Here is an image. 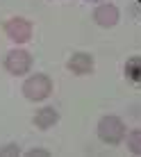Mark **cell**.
Masks as SVG:
<instances>
[{"mask_svg": "<svg viewBox=\"0 0 141 157\" xmlns=\"http://www.w3.org/2000/svg\"><path fill=\"white\" fill-rule=\"evenodd\" d=\"M32 68V55L23 48H14L5 57V71L12 75H25Z\"/></svg>", "mask_w": 141, "mask_h": 157, "instance_id": "obj_3", "label": "cell"}, {"mask_svg": "<svg viewBox=\"0 0 141 157\" xmlns=\"http://www.w3.org/2000/svg\"><path fill=\"white\" fill-rule=\"evenodd\" d=\"M125 132H128L125 123H123L118 116H114V114L102 116L100 121H98V137H100V141H105V144H109V146L123 144Z\"/></svg>", "mask_w": 141, "mask_h": 157, "instance_id": "obj_1", "label": "cell"}, {"mask_svg": "<svg viewBox=\"0 0 141 157\" xmlns=\"http://www.w3.org/2000/svg\"><path fill=\"white\" fill-rule=\"evenodd\" d=\"M52 94V80L46 73H34L23 82V96L32 102H41Z\"/></svg>", "mask_w": 141, "mask_h": 157, "instance_id": "obj_2", "label": "cell"}, {"mask_svg": "<svg viewBox=\"0 0 141 157\" xmlns=\"http://www.w3.org/2000/svg\"><path fill=\"white\" fill-rule=\"evenodd\" d=\"M128 148L132 155H139L141 157V130H132L128 134Z\"/></svg>", "mask_w": 141, "mask_h": 157, "instance_id": "obj_9", "label": "cell"}, {"mask_svg": "<svg viewBox=\"0 0 141 157\" xmlns=\"http://www.w3.org/2000/svg\"><path fill=\"white\" fill-rule=\"evenodd\" d=\"M16 155H21L16 144H7L5 148H0V157H16Z\"/></svg>", "mask_w": 141, "mask_h": 157, "instance_id": "obj_10", "label": "cell"}, {"mask_svg": "<svg viewBox=\"0 0 141 157\" xmlns=\"http://www.w3.org/2000/svg\"><path fill=\"white\" fill-rule=\"evenodd\" d=\"M32 121H34V125L39 130H48V128H52L59 121V112L52 109V107H41V109L34 114Z\"/></svg>", "mask_w": 141, "mask_h": 157, "instance_id": "obj_7", "label": "cell"}, {"mask_svg": "<svg viewBox=\"0 0 141 157\" xmlns=\"http://www.w3.org/2000/svg\"><path fill=\"white\" fill-rule=\"evenodd\" d=\"M5 34L14 43H28L32 39V21L23 18V16H14L5 23Z\"/></svg>", "mask_w": 141, "mask_h": 157, "instance_id": "obj_4", "label": "cell"}, {"mask_svg": "<svg viewBox=\"0 0 141 157\" xmlns=\"http://www.w3.org/2000/svg\"><path fill=\"white\" fill-rule=\"evenodd\" d=\"M68 71L75 75H91L93 73V55L89 52H75L73 57L68 59Z\"/></svg>", "mask_w": 141, "mask_h": 157, "instance_id": "obj_6", "label": "cell"}, {"mask_svg": "<svg viewBox=\"0 0 141 157\" xmlns=\"http://www.w3.org/2000/svg\"><path fill=\"white\" fill-rule=\"evenodd\" d=\"M121 18V12H118L116 5L112 2H105V5H98L93 9V21L100 25V28H114Z\"/></svg>", "mask_w": 141, "mask_h": 157, "instance_id": "obj_5", "label": "cell"}, {"mask_svg": "<svg viewBox=\"0 0 141 157\" xmlns=\"http://www.w3.org/2000/svg\"><path fill=\"white\" fill-rule=\"evenodd\" d=\"M25 155H28V157H41V155H48V153H46V150H34V148H32V150H28Z\"/></svg>", "mask_w": 141, "mask_h": 157, "instance_id": "obj_11", "label": "cell"}, {"mask_svg": "<svg viewBox=\"0 0 141 157\" xmlns=\"http://www.w3.org/2000/svg\"><path fill=\"white\" fill-rule=\"evenodd\" d=\"M89 2H98V0H89Z\"/></svg>", "mask_w": 141, "mask_h": 157, "instance_id": "obj_12", "label": "cell"}, {"mask_svg": "<svg viewBox=\"0 0 141 157\" xmlns=\"http://www.w3.org/2000/svg\"><path fill=\"white\" fill-rule=\"evenodd\" d=\"M125 78L134 84H141V57H130L125 62Z\"/></svg>", "mask_w": 141, "mask_h": 157, "instance_id": "obj_8", "label": "cell"}]
</instances>
